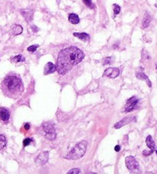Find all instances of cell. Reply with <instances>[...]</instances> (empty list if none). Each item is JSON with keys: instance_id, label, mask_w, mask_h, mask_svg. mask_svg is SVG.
Instances as JSON below:
<instances>
[{"instance_id": "1", "label": "cell", "mask_w": 157, "mask_h": 174, "mask_svg": "<svg viewBox=\"0 0 157 174\" xmlns=\"http://www.w3.org/2000/svg\"><path fill=\"white\" fill-rule=\"evenodd\" d=\"M84 58V54L77 47L64 48L59 52L57 57L56 71L60 74H65L70 72L74 65L79 64Z\"/></svg>"}, {"instance_id": "2", "label": "cell", "mask_w": 157, "mask_h": 174, "mask_svg": "<svg viewBox=\"0 0 157 174\" xmlns=\"http://www.w3.org/2000/svg\"><path fill=\"white\" fill-rule=\"evenodd\" d=\"M1 88L3 94L6 97L13 99H17L21 97L24 91V86L21 78L15 74L5 77Z\"/></svg>"}, {"instance_id": "3", "label": "cell", "mask_w": 157, "mask_h": 174, "mask_svg": "<svg viewBox=\"0 0 157 174\" xmlns=\"http://www.w3.org/2000/svg\"><path fill=\"white\" fill-rule=\"evenodd\" d=\"M87 147H88V142L86 141H81L79 143H77L70 151V153L65 157V159H67V160H77V159H80L85 154Z\"/></svg>"}, {"instance_id": "4", "label": "cell", "mask_w": 157, "mask_h": 174, "mask_svg": "<svg viewBox=\"0 0 157 174\" xmlns=\"http://www.w3.org/2000/svg\"><path fill=\"white\" fill-rule=\"evenodd\" d=\"M126 165L129 170L132 173H139L140 172V167L138 162L136 161L135 158L132 156H129L126 157Z\"/></svg>"}, {"instance_id": "5", "label": "cell", "mask_w": 157, "mask_h": 174, "mask_svg": "<svg viewBox=\"0 0 157 174\" xmlns=\"http://www.w3.org/2000/svg\"><path fill=\"white\" fill-rule=\"evenodd\" d=\"M43 130L45 133V136L50 141H53L56 138V132L52 124L50 123H45L43 124Z\"/></svg>"}, {"instance_id": "6", "label": "cell", "mask_w": 157, "mask_h": 174, "mask_svg": "<svg viewBox=\"0 0 157 174\" xmlns=\"http://www.w3.org/2000/svg\"><path fill=\"white\" fill-rule=\"evenodd\" d=\"M139 100L136 97H132L126 101V104L124 107V112H130L135 108V106L137 104Z\"/></svg>"}, {"instance_id": "7", "label": "cell", "mask_w": 157, "mask_h": 174, "mask_svg": "<svg viewBox=\"0 0 157 174\" xmlns=\"http://www.w3.org/2000/svg\"><path fill=\"white\" fill-rule=\"evenodd\" d=\"M48 157H49L48 151H44L36 157L35 163L38 165H45L48 162Z\"/></svg>"}, {"instance_id": "8", "label": "cell", "mask_w": 157, "mask_h": 174, "mask_svg": "<svg viewBox=\"0 0 157 174\" xmlns=\"http://www.w3.org/2000/svg\"><path fill=\"white\" fill-rule=\"evenodd\" d=\"M120 71L118 68H109L105 70L104 73V76H107L110 78H115L119 76Z\"/></svg>"}, {"instance_id": "9", "label": "cell", "mask_w": 157, "mask_h": 174, "mask_svg": "<svg viewBox=\"0 0 157 174\" xmlns=\"http://www.w3.org/2000/svg\"><path fill=\"white\" fill-rule=\"evenodd\" d=\"M10 119V113L5 107L0 108V120L3 123H8Z\"/></svg>"}, {"instance_id": "10", "label": "cell", "mask_w": 157, "mask_h": 174, "mask_svg": "<svg viewBox=\"0 0 157 174\" xmlns=\"http://www.w3.org/2000/svg\"><path fill=\"white\" fill-rule=\"evenodd\" d=\"M56 71V65L51 63V62H48L47 63L45 67V69H44V74H52L54 72Z\"/></svg>"}, {"instance_id": "11", "label": "cell", "mask_w": 157, "mask_h": 174, "mask_svg": "<svg viewBox=\"0 0 157 174\" xmlns=\"http://www.w3.org/2000/svg\"><path fill=\"white\" fill-rule=\"evenodd\" d=\"M21 13L22 15L25 17V19L28 22L31 21V19L33 18V11L30 9H21Z\"/></svg>"}, {"instance_id": "12", "label": "cell", "mask_w": 157, "mask_h": 174, "mask_svg": "<svg viewBox=\"0 0 157 174\" xmlns=\"http://www.w3.org/2000/svg\"><path fill=\"white\" fill-rule=\"evenodd\" d=\"M133 119H134L133 117H126V118H124V119H123L122 120H120V121L118 122V123H117V124H115L114 128L116 129L120 128V127H122V126H124V125L129 124V123L132 121Z\"/></svg>"}, {"instance_id": "13", "label": "cell", "mask_w": 157, "mask_h": 174, "mask_svg": "<svg viewBox=\"0 0 157 174\" xmlns=\"http://www.w3.org/2000/svg\"><path fill=\"white\" fill-rule=\"evenodd\" d=\"M136 76L137 78L140 79V80H143V81H145L146 83H147L148 86L149 87H152V83H151V81H150V79H149V78H148L147 75H146L144 73H143V72H137L136 74Z\"/></svg>"}, {"instance_id": "14", "label": "cell", "mask_w": 157, "mask_h": 174, "mask_svg": "<svg viewBox=\"0 0 157 174\" xmlns=\"http://www.w3.org/2000/svg\"><path fill=\"white\" fill-rule=\"evenodd\" d=\"M151 20H152V18L150 16V15L148 14V13H146L145 15H144V18H143V21H142V26H143V28H144V29L147 28V27L150 25Z\"/></svg>"}, {"instance_id": "15", "label": "cell", "mask_w": 157, "mask_h": 174, "mask_svg": "<svg viewBox=\"0 0 157 174\" xmlns=\"http://www.w3.org/2000/svg\"><path fill=\"white\" fill-rule=\"evenodd\" d=\"M74 35L82 41H88L90 39V35L84 32H74Z\"/></svg>"}, {"instance_id": "16", "label": "cell", "mask_w": 157, "mask_h": 174, "mask_svg": "<svg viewBox=\"0 0 157 174\" xmlns=\"http://www.w3.org/2000/svg\"><path fill=\"white\" fill-rule=\"evenodd\" d=\"M146 145H147V147L150 148V150H152V151H154L156 145H155V142H154V141H153V139H152V136L149 135V136L146 137Z\"/></svg>"}, {"instance_id": "17", "label": "cell", "mask_w": 157, "mask_h": 174, "mask_svg": "<svg viewBox=\"0 0 157 174\" xmlns=\"http://www.w3.org/2000/svg\"><path fill=\"white\" fill-rule=\"evenodd\" d=\"M68 20L71 23L74 25L78 24L80 22V19H79V16L77 15L74 14V13H71V14L69 15L68 16Z\"/></svg>"}, {"instance_id": "18", "label": "cell", "mask_w": 157, "mask_h": 174, "mask_svg": "<svg viewBox=\"0 0 157 174\" xmlns=\"http://www.w3.org/2000/svg\"><path fill=\"white\" fill-rule=\"evenodd\" d=\"M12 31L15 35H20V34L22 33L23 28L20 25H14L12 28Z\"/></svg>"}, {"instance_id": "19", "label": "cell", "mask_w": 157, "mask_h": 174, "mask_svg": "<svg viewBox=\"0 0 157 174\" xmlns=\"http://www.w3.org/2000/svg\"><path fill=\"white\" fill-rule=\"evenodd\" d=\"M6 145V138L4 135H0V150H3Z\"/></svg>"}, {"instance_id": "20", "label": "cell", "mask_w": 157, "mask_h": 174, "mask_svg": "<svg viewBox=\"0 0 157 174\" xmlns=\"http://www.w3.org/2000/svg\"><path fill=\"white\" fill-rule=\"evenodd\" d=\"M12 61L13 62H15V63H19V62H24L25 58L23 57L22 55H16V56H15V57L12 58Z\"/></svg>"}, {"instance_id": "21", "label": "cell", "mask_w": 157, "mask_h": 174, "mask_svg": "<svg viewBox=\"0 0 157 174\" xmlns=\"http://www.w3.org/2000/svg\"><path fill=\"white\" fill-rule=\"evenodd\" d=\"M38 47H39L38 45H33V46H29L27 49H28V51L30 52H35V51L37 50V48H38Z\"/></svg>"}, {"instance_id": "22", "label": "cell", "mask_w": 157, "mask_h": 174, "mask_svg": "<svg viewBox=\"0 0 157 174\" xmlns=\"http://www.w3.org/2000/svg\"><path fill=\"white\" fill-rule=\"evenodd\" d=\"M114 6V12L115 15H118L120 12V7L117 4H114L113 5Z\"/></svg>"}, {"instance_id": "23", "label": "cell", "mask_w": 157, "mask_h": 174, "mask_svg": "<svg viewBox=\"0 0 157 174\" xmlns=\"http://www.w3.org/2000/svg\"><path fill=\"white\" fill-rule=\"evenodd\" d=\"M112 58L111 57H107L104 60V62H103V64H104V65H106V64H110L112 63Z\"/></svg>"}, {"instance_id": "24", "label": "cell", "mask_w": 157, "mask_h": 174, "mask_svg": "<svg viewBox=\"0 0 157 174\" xmlns=\"http://www.w3.org/2000/svg\"><path fill=\"white\" fill-rule=\"evenodd\" d=\"M83 2L88 7L93 8V4H92V1L91 0H83Z\"/></svg>"}, {"instance_id": "25", "label": "cell", "mask_w": 157, "mask_h": 174, "mask_svg": "<svg viewBox=\"0 0 157 174\" xmlns=\"http://www.w3.org/2000/svg\"><path fill=\"white\" fill-rule=\"evenodd\" d=\"M31 141H32V139L31 138L25 139L24 141H23V146H24V147H27V146L29 145V144L31 143Z\"/></svg>"}, {"instance_id": "26", "label": "cell", "mask_w": 157, "mask_h": 174, "mask_svg": "<svg viewBox=\"0 0 157 174\" xmlns=\"http://www.w3.org/2000/svg\"><path fill=\"white\" fill-rule=\"evenodd\" d=\"M68 174H77L80 173V169H71L68 173Z\"/></svg>"}, {"instance_id": "27", "label": "cell", "mask_w": 157, "mask_h": 174, "mask_svg": "<svg viewBox=\"0 0 157 174\" xmlns=\"http://www.w3.org/2000/svg\"><path fill=\"white\" fill-rule=\"evenodd\" d=\"M153 153V151L152 150H144L143 152V156H145V157H148V156L151 155L152 153Z\"/></svg>"}, {"instance_id": "28", "label": "cell", "mask_w": 157, "mask_h": 174, "mask_svg": "<svg viewBox=\"0 0 157 174\" xmlns=\"http://www.w3.org/2000/svg\"><path fill=\"white\" fill-rule=\"evenodd\" d=\"M31 29H32V31H34V32H37V31H39V29H38V27L35 26V25H31Z\"/></svg>"}, {"instance_id": "29", "label": "cell", "mask_w": 157, "mask_h": 174, "mask_svg": "<svg viewBox=\"0 0 157 174\" xmlns=\"http://www.w3.org/2000/svg\"><path fill=\"white\" fill-rule=\"evenodd\" d=\"M114 150H115V151H116V152H119L120 150V145L115 146Z\"/></svg>"}, {"instance_id": "30", "label": "cell", "mask_w": 157, "mask_h": 174, "mask_svg": "<svg viewBox=\"0 0 157 174\" xmlns=\"http://www.w3.org/2000/svg\"><path fill=\"white\" fill-rule=\"evenodd\" d=\"M24 127L25 130H29V129H30V125H29V124H25Z\"/></svg>"}, {"instance_id": "31", "label": "cell", "mask_w": 157, "mask_h": 174, "mask_svg": "<svg viewBox=\"0 0 157 174\" xmlns=\"http://www.w3.org/2000/svg\"><path fill=\"white\" fill-rule=\"evenodd\" d=\"M156 154H157V150H156Z\"/></svg>"}, {"instance_id": "32", "label": "cell", "mask_w": 157, "mask_h": 174, "mask_svg": "<svg viewBox=\"0 0 157 174\" xmlns=\"http://www.w3.org/2000/svg\"><path fill=\"white\" fill-rule=\"evenodd\" d=\"M156 5V7H157V4H156V5Z\"/></svg>"}]
</instances>
